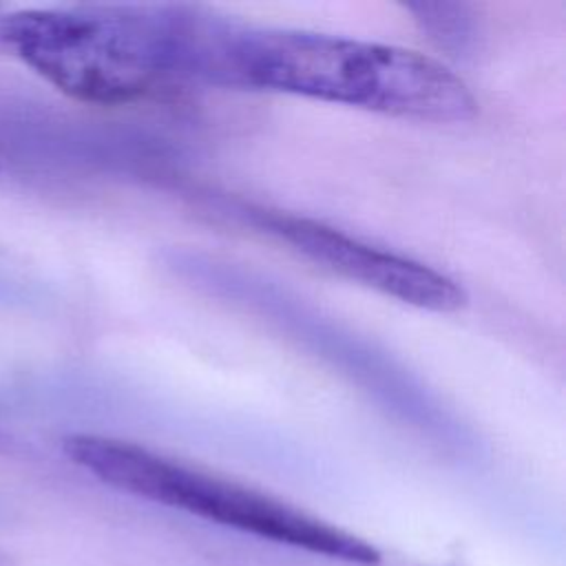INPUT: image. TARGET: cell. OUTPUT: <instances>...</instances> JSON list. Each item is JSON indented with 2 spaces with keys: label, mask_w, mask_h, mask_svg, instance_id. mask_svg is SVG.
I'll list each match as a JSON object with an SVG mask.
<instances>
[{
  "label": "cell",
  "mask_w": 566,
  "mask_h": 566,
  "mask_svg": "<svg viewBox=\"0 0 566 566\" xmlns=\"http://www.w3.org/2000/svg\"><path fill=\"white\" fill-rule=\"evenodd\" d=\"M261 223L316 265L400 303L449 314L469 301L464 287L444 272L365 243L323 221L272 212L263 214Z\"/></svg>",
  "instance_id": "cell-4"
},
{
  "label": "cell",
  "mask_w": 566,
  "mask_h": 566,
  "mask_svg": "<svg viewBox=\"0 0 566 566\" xmlns=\"http://www.w3.org/2000/svg\"><path fill=\"white\" fill-rule=\"evenodd\" d=\"M188 7L80 4L0 13V55L95 106L144 99L186 80Z\"/></svg>",
  "instance_id": "cell-2"
},
{
  "label": "cell",
  "mask_w": 566,
  "mask_h": 566,
  "mask_svg": "<svg viewBox=\"0 0 566 566\" xmlns=\"http://www.w3.org/2000/svg\"><path fill=\"white\" fill-rule=\"evenodd\" d=\"M62 451L102 484L139 500L345 564L378 566L382 562V553L371 542L349 531L142 444L99 433H71L62 440Z\"/></svg>",
  "instance_id": "cell-3"
},
{
  "label": "cell",
  "mask_w": 566,
  "mask_h": 566,
  "mask_svg": "<svg viewBox=\"0 0 566 566\" xmlns=\"http://www.w3.org/2000/svg\"><path fill=\"white\" fill-rule=\"evenodd\" d=\"M0 9H2V7H0Z\"/></svg>",
  "instance_id": "cell-7"
},
{
  "label": "cell",
  "mask_w": 566,
  "mask_h": 566,
  "mask_svg": "<svg viewBox=\"0 0 566 566\" xmlns=\"http://www.w3.org/2000/svg\"><path fill=\"white\" fill-rule=\"evenodd\" d=\"M0 566H13V562H11V557L0 548Z\"/></svg>",
  "instance_id": "cell-6"
},
{
  "label": "cell",
  "mask_w": 566,
  "mask_h": 566,
  "mask_svg": "<svg viewBox=\"0 0 566 566\" xmlns=\"http://www.w3.org/2000/svg\"><path fill=\"white\" fill-rule=\"evenodd\" d=\"M407 11L413 13V20L427 31L440 46H458L462 49L464 42L471 38L473 20L469 15V7L464 4H407Z\"/></svg>",
  "instance_id": "cell-5"
},
{
  "label": "cell",
  "mask_w": 566,
  "mask_h": 566,
  "mask_svg": "<svg viewBox=\"0 0 566 566\" xmlns=\"http://www.w3.org/2000/svg\"><path fill=\"white\" fill-rule=\"evenodd\" d=\"M206 84L287 93L400 119L458 124L478 113L469 84L442 62L396 44L219 18Z\"/></svg>",
  "instance_id": "cell-1"
}]
</instances>
